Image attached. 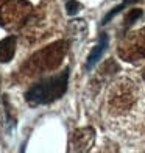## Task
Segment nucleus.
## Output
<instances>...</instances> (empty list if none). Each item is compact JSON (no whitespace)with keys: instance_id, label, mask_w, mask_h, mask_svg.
Segmentation results:
<instances>
[{"instance_id":"nucleus-1","label":"nucleus","mask_w":145,"mask_h":153,"mask_svg":"<svg viewBox=\"0 0 145 153\" xmlns=\"http://www.w3.org/2000/svg\"><path fill=\"white\" fill-rule=\"evenodd\" d=\"M67 85H69V69H66V71H63L55 76H48V78H44L38 81L36 85H33L25 92V100L31 106L47 105V103H52L61 99L67 91Z\"/></svg>"},{"instance_id":"nucleus-2","label":"nucleus","mask_w":145,"mask_h":153,"mask_svg":"<svg viewBox=\"0 0 145 153\" xmlns=\"http://www.w3.org/2000/svg\"><path fill=\"white\" fill-rule=\"evenodd\" d=\"M119 55L125 61H137L145 58V28L131 33L122 41Z\"/></svg>"},{"instance_id":"nucleus-3","label":"nucleus","mask_w":145,"mask_h":153,"mask_svg":"<svg viewBox=\"0 0 145 153\" xmlns=\"http://www.w3.org/2000/svg\"><path fill=\"white\" fill-rule=\"evenodd\" d=\"M25 0H0V25H11L24 17Z\"/></svg>"},{"instance_id":"nucleus-4","label":"nucleus","mask_w":145,"mask_h":153,"mask_svg":"<svg viewBox=\"0 0 145 153\" xmlns=\"http://www.w3.org/2000/svg\"><path fill=\"white\" fill-rule=\"evenodd\" d=\"M95 142V131L91 127L78 128L72 136V149L75 153H87Z\"/></svg>"},{"instance_id":"nucleus-5","label":"nucleus","mask_w":145,"mask_h":153,"mask_svg":"<svg viewBox=\"0 0 145 153\" xmlns=\"http://www.w3.org/2000/svg\"><path fill=\"white\" fill-rule=\"evenodd\" d=\"M106 45H108V36H106V34H103V36L100 38V41H98V44H97L91 50V53H89L87 61H86V69H92L97 64V61L100 59V56L103 55V52H105Z\"/></svg>"},{"instance_id":"nucleus-6","label":"nucleus","mask_w":145,"mask_h":153,"mask_svg":"<svg viewBox=\"0 0 145 153\" xmlns=\"http://www.w3.org/2000/svg\"><path fill=\"white\" fill-rule=\"evenodd\" d=\"M14 48H16V38H6L3 41H0V61L8 62L14 56Z\"/></svg>"},{"instance_id":"nucleus-7","label":"nucleus","mask_w":145,"mask_h":153,"mask_svg":"<svg viewBox=\"0 0 145 153\" xmlns=\"http://www.w3.org/2000/svg\"><path fill=\"white\" fill-rule=\"evenodd\" d=\"M134 2H137V0H123V2L119 5V6H115V8L114 10H111V11H109L108 13V16L105 17V19H103V24H106V22H109V20H111L115 14H117V13H120L122 10H125L127 8V6L128 5H131V3H134Z\"/></svg>"},{"instance_id":"nucleus-8","label":"nucleus","mask_w":145,"mask_h":153,"mask_svg":"<svg viewBox=\"0 0 145 153\" xmlns=\"http://www.w3.org/2000/svg\"><path fill=\"white\" fill-rule=\"evenodd\" d=\"M142 17V10L139 8H134V10H131L129 13H127V16H125V25L129 27V25H133L137 19H141Z\"/></svg>"},{"instance_id":"nucleus-9","label":"nucleus","mask_w":145,"mask_h":153,"mask_svg":"<svg viewBox=\"0 0 145 153\" xmlns=\"http://www.w3.org/2000/svg\"><path fill=\"white\" fill-rule=\"evenodd\" d=\"M66 10H67L69 14H75V13L80 10V3L75 2V0H69L67 5H66Z\"/></svg>"},{"instance_id":"nucleus-10","label":"nucleus","mask_w":145,"mask_h":153,"mask_svg":"<svg viewBox=\"0 0 145 153\" xmlns=\"http://www.w3.org/2000/svg\"><path fill=\"white\" fill-rule=\"evenodd\" d=\"M144 76H145V71H144Z\"/></svg>"}]
</instances>
